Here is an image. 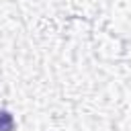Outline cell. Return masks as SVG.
<instances>
[{
    "instance_id": "6da1fadb",
    "label": "cell",
    "mask_w": 131,
    "mask_h": 131,
    "mask_svg": "<svg viewBox=\"0 0 131 131\" xmlns=\"http://www.w3.org/2000/svg\"><path fill=\"white\" fill-rule=\"evenodd\" d=\"M12 129V117L6 111H0V131H10Z\"/></svg>"
}]
</instances>
